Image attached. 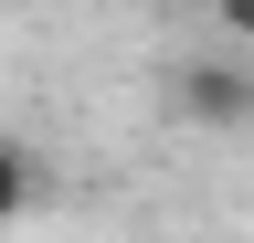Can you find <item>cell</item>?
<instances>
[{"instance_id": "cell-1", "label": "cell", "mask_w": 254, "mask_h": 243, "mask_svg": "<svg viewBox=\"0 0 254 243\" xmlns=\"http://www.w3.org/2000/svg\"><path fill=\"white\" fill-rule=\"evenodd\" d=\"M170 106L190 127H254V74L244 64H180L170 74Z\"/></svg>"}, {"instance_id": "cell-2", "label": "cell", "mask_w": 254, "mask_h": 243, "mask_svg": "<svg viewBox=\"0 0 254 243\" xmlns=\"http://www.w3.org/2000/svg\"><path fill=\"white\" fill-rule=\"evenodd\" d=\"M32 191H43V159H32L21 138H0V233H11L21 211H32Z\"/></svg>"}, {"instance_id": "cell-3", "label": "cell", "mask_w": 254, "mask_h": 243, "mask_svg": "<svg viewBox=\"0 0 254 243\" xmlns=\"http://www.w3.org/2000/svg\"><path fill=\"white\" fill-rule=\"evenodd\" d=\"M212 32H233V43H254V0H212Z\"/></svg>"}]
</instances>
